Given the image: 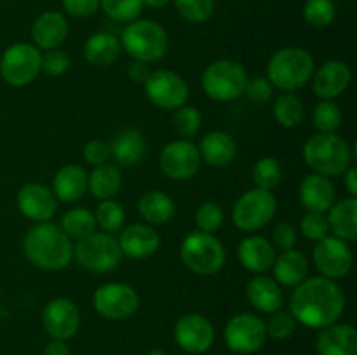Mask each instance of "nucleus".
I'll return each mask as SVG.
<instances>
[{
  "label": "nucleus",
  "instance_id": "nucleus-1",
  "mask_svg": "<svg viewBox=\"0 0 357 355\" xmlns=\"http://www.w3.org/2000/svg\"><path fill=\"white\" fill-rule=\"evenodd\" d=\"M289 301V310L295 320L312 329H324L337 322L344 313V291L326 277L303 278Z\"/></svg>",
  "mask_w": 357,
  "mask_h": 355
},
{
  "label": "nucleus",
  "instance_id": "nucleus-2",
  "mask_svg": "<svg viewBox=\"0 0 357 355\" xmlns=\"http://www.w3.org/2000/svg\"><path fill=\"white\" fill-rule=\"evenodd\" d=\"M23 251L31 265L42 270H61L73 258V246L61 226L38 223L28 230L23 240Z\"/></svg>",
  "mask_w": 357,
  "mask_h": 355
},
{
  "label": "nucleus",
  "instance_id": "nucleus-3",
  "mask_svg": "<svg viewBox=\"0 0 357 355\" xmlns=\"http://www.w3.org/2000/svg\"><path fill=\"white\" fill-rule=\"evenodd\" d=\"M303 157L310 169L321 176H340L351 166V148L335 132H319L305 143Z\"/></svg>",
  "mask_w": 357,
  "mask_h": 355
},
{
  "label": "nucleus",
  "instance_id": "nucleus-4",
  "mask_svg": "<svg viewBox=\"0 0 357 355\" xmlns=\"http://www.w3.org/2000/svg\"><path fill=\"white\" fill-rule=\"evenodd\" d=\"M268 82L291 93L305 86L314 75V59L305 49L284 47L274 52L267 66Z\"/></svg>",
  "mask_w": 357,
  "mask_h": 355
},
{
  "label": "nucleus",
  "instance_id": "nucleus-5",
  "mask_svg": "<svg viewBox=\"0 0 357 355\" xmlns=\"http://www.w3.org/2000/svg\"><path fill=\"white\" fill-rule=\"evenodd\" d=\"M122 47L135 58V61H159L167 51L166 30L155 21H131V24L122 31Z\"/></svg>",
  "mask_w": 357,
  "mask_h": 355
},
{
  "label": "nucleus",
  "instance_id": "nucleus-6",
  "mask_svg": "<svg viewBox=\"0 0 357 355\" xmlns=\"http://www.w3.org/2000/svg\"><path fill=\"white\" fill-rule=\"evenodd\" d=\"M185 267L197 275H213L225 263V249L211 233L192 232L181 244Z\"/></svg>",
  "mask_w": 357,
  "mask_h": 355
},
{
  "label": "nucleus",
  "instance_id": "nucleus-7",
  "mask_svg": "<svg viewBox=\"0 0 357 355\" xmlns=\"http://www.w3.org/2000/svg\"><path fill=\"white\" fill-rule=\"evenodd\" d=\"M248 75L241 63L232 59H218L206 68L202 75V89L211 100L232 101L244 94Z\"/></svg>",
  "mask_w": 357,
  "mask_h": 355
},
{
  "label": "nucleus",
  "instance_id": "nucleus-8",
  "mask_svg": "<svg viewBox=\"0 0 357 355\" xmlns=\"http://www.w3.org/2000/svg\"><path fill=\"white\" fill-rule=\"evenodd\" d=\"M79 265L91 271H110L121 263L122 251L119 240L114 239L110 233H91L86 239L79 240L73 247Z\"/></svg>",
  "mask_w": 357,
  "mask_h": 355
},
{
  "label": "nucleus",
  "instance_id": "nucleus-9",
  "mask_svg": "<svg viewBox=\"0 0 357 355\" xmlns=\"http://www.w3.org/2000/svg\"><path fill=\"white\" fill-rule=\"evenodd\" d=\"M278 211V200L268 190L253 188L246 191L234 205L232 218L237 228L244 232H257L264 228Z\"/></svg>",
  "mask_w": 357,
  "mask_h": 355
},
{
  "label": "nucleus",
  "instance_id": "nucleus-10",
  "mask_svg": "<svg viewBox=\"0 0 357 355\" xmlns=\"http://www.w3.org/2000/svg\"><path fill=\"white\" fill-rule=\"evenodd\" d=\"M40 52L31 44H14L6 49L0 59V75L9 86L23 87L33 82L40 73Z\"/></svg>",
  "mask_w": 357,
  "mask_h": 355
},
{
  "label": "nucleus",
  "instance_id": "nucleus-11",
  "mask_svg": "<svg viewBox=\"0 0 357 355\" xmlns=\"http://www.w3.org/2000/svg\"><path fill=\"white\" fill-rule=\"evenodd\" d=\"M139 296L135 287L121 282L103 284L94 292V308L101 317L110 320H124L138 310Z\"/></svg>",
  "mask_w": 357,
  "mask_h": 355
},
{
  "label": "nucleus",
  "instance_id": "nucleus-12",
  "mask_svg": "<svg viewBox=\"0 0 357 355\" xmlns=\"http://www.w3.org/2000/svg\"><path fill=\"white\" fill-rule=\"evenodd\" d=\"M145 94L155 106L176 110L188 100V86L178 73L171 70H157L145 80Z\"/></svg>",
  "mask_w": 357,
  "mask_h": 355
},
{
  "label": "nucleus",
  "instance_id": "nucleus-13",
  "mask_svg": "<svg viewBox=\"0 0 357 355\" xmlns=\"http://www.w3.org/2000/svg\"><path fill=\"white\" fill-rule=\"evenodd\" d=\"M201 153L199 148L188 139H178L164 146L159 157L160 171L167 178L176 181L190 180L201 167Z\"/></svg>",
  "mask_w": 357,
  "mask_h": 355
},
{
  "label": "nucleus",
  "instance_id": "nucleus-14",
  "mask_svg": "<svg viewBox=\"0 0 357 355\" xmlns=\"http://www.w3.org/2000/svg\"><path fill=\"white\" fill-rule=\"evenodd\" d=\"M267 331L260 317L239 313L232 317L225 327V341L230 350L237 354H253L264 347Z\"/></svg>",
  "mask_w": 357,
  "mask_h": 355
},
{
  "label": "nucleus",
  "instance_id": "nucleus-15",
  "mask_svg": "<svg viewBox=\"0 0 357 355\" xmlns=\"http://www.w3.org/2000/svg\"><path fill=\"white\" fill-rule=\"evenodd\" d=\"M314 265L330 281L342 278L351 271L352 253L345 240L338 237H324L314 247Z\"/></svg>",
  "mask_w": 357,
  "mask_h": 355
},
{
  "label": "nucleus",
  "instance_id": "nucleus-16",
  "mask_svg": "<svg viewBox=\"0 0 357 355\" xmlns=\"http://www.w3.org/2000/svg\"><path fill=\"white\" fill-rule=\"evenodd\" d=\"M42 322L49 336L61 341L70 340L75 336L80 327L79 308L70 299L56 298L45 306L42 313Z\"/></svg>",
  "mask_w": 357,
  "mask_h": 355
},
{
  "label": "nucleus",
  "instance_id": "nucleus-17",
  "mask_svg": "<svg viewBox=\"0 0 357 355\" xmlns=\"http://www.w3.org/2000/svg\"><path fill=\"white\" fill-rule=\"evenodd\" d=\"M174 338L183 350L190 354H202L209 350L215 340L211 322L199 313H187L180 317L174 326Z\"/></svg>",
  "mask_w": 357,
  "mask_h": 355
},
{
  "label": "nucleus",
  "instance_id": "nucleus-18",
  "mask_svg": "<svg viewBox=\"0 0 357 355\" xmlns=\"http://www.w3.org/2000/svg\"><path fill=\"white\" fill-rule=\"evenodd\" d=\"M17 207L28 219L44 223L54 216L58 209L54 194L47 187L38 183H28L17 194Z\"/></svg>",
  "mask_w": 357,
  "mask_h": 355
},
{
  "label": "nucleus",
  "instance_id": "nucleus-19",
  "mask_svg": "<svg viewBox=\"0 0 357 355\" xmlns=\"http://www.w3.org/2000/svg\"><path fill=\"white\" fill-rule=\"evenodd\" d=\"M351 84V70L344 61L331 59L326 61L314 77V93L321 100L338 97Z\"/></svg>",
  "mask_w": 357,
  "mask_h": 355
},
{
  "label": "nucleus",
  "instance_id": "nucleus-20",
  "mask_svg": "<svg viewBox=\"0 0 357 355\" xmlns=\"http://www.w3.org/2000/svg\"><path fill=\"white\" fill-rule=\"evenodd\" d=\"M119 246L126 256L132 258V260H143V258L152 256L159 249L160 237L152 226L136 223V225L128 226L121 233Z\"/></svg>",
  "mask_w": 357,
  "mask_h": 355
},
{
  "label": "nucleus",
  "instance_id": "nucleus-21",
  "mask_svg": "<svg viewBox=\"0 0 357 355\" xmlns=\"http://www.w3.org/2000/svg\"><path fill=\"white\" fill-rule=\"evenodd\" d=\"M300 202L309 212L328 211L335 202V187L330 178L309 174L300 184Z\"/></svg>",
  "mask_w": 357,
  "mask_h": 355
},
{
  "label": "nucleus",
  "instance_id": "nucleus-22",
  "mask_svg": "<svg viewBox=\"0 0 357 355\" xmlns=\"http://www.w3.org/2000/svg\"><path fill=\"white\" fill-rule=\"evenodd\" d=\"M66 35H68L66 19L54 10L40 14L31 26V38L35 42V47L45 49V51H51V49L61 45Z\"/></svg>",
  "mask_w": 357,
  "mask_h": 355
},
{
  "label": "nucleus",
  "instance_id": "nucleus-23",
  "mask_svg": "<svg viewBox=\"0 0 357 355\" xmlns=\"http://www.w3.org/2000/svg\"><path fill=\"white\" fill-rule=\"evenodd\" d=\"M237 256L244 268L255 271V274H264L274 265L275 251L267 239L255 235L241 240Z\"/></svg>",
  "mask_w": 357,
  "mask_h": 355
},
{
  "label": "nucleus",
  "instance_id": "nucleus-24",
  "mask_svg": "<svg viewBox=\"0 0 357 355\" xmlns=\"http://www.w3.org/2000/svg\"><path fill=\"white\" fill-rule=\"evenodd\" d=\"M319 355H357V334L349 324L324 327L317 338Z\"/></svg>",
  "mask_w": 357,
  "mask_h": 355
},
{
  "label": "nucleus",
  "instance_id": "nucleus-25",
  "mask_svg": "<svg viewBox=\"0 0 357 355\" xmlns=\"http://www.w3.org/2000/svg\"><path fill=\"white\" fill-rule=\"evenodd\" d=\"M201 159H204L213 167H225L236 159L237 146L232 136L225 131H211L202 138L197 146Z\"/></svg>",
  "mask_w": 357,
  "mask_h": 355
},
{
  "label": "nucleus",
  "instance_id": "nucleus-26",
  "mask_svg": "<svg viewBox=\"0 0 357 355\" xmlns=\"http://www.w3.org/2000/svg\"><path fill=\"white\" fill-rule=\"evenodd\" d=\"M251 305L264 313H274L282 305V291L278 282L267 275H257L246 285Z\"/></svg>",
  "mask_w": 357,
  "mask_h": 355
},
{
  "label": "nucleus",
  "instance_id": "nucleus-27",
  "mask_svg": "<svg viewBox=\"0 0 357 355\" xmlns=\"http://www.w3.org/2000/svg\"><path fill=\"white\" fill-rule=\"evenodd\" d=\"M145 152V138L136 129H124V131H121L110 145V155L122 167H131L142 162Z\"/></svg>",
  "mask_w": 357,
  "mask_h": 355
},
{
  "label": "nucleus",
  "instance_id": "nucleus-28",
  "mask_svg": "<svg viewBox=\"0 0 357 355\" xmlns=\"http://www.w3.org/2000/svg\"><path fill=\"white\" fill-rule=\"evenodd\" d=\"M330 216H328V225L333 230L335 235L342 240H356L357 239V200L354 197L338 200L331 205Z\"/></svg>",
  "mask_w": 357,
  "mask_h": 355
},
{
  "label": "nucleus",
  "instance_id": "nucleus-29",
  "mask_svg": "<svg viewBox=\"0 0 357 355\" xmlns=\"http://www.w3.org/2000/svg\"><path fill=\"white\" fill-rule=\"evenodd\" d=\"M272 267H274L275 282L286 285V287H295L305 278L309 263H307L305 254L300 253V251L289 249L282 251L281 256L275 258Z\"/></svg>",
  "mask_w": 357,
  "mask_h": 355
},
{
  "label": "nucleus",
  "instance_id": "nucleus-30",
  "mask_svg": "<svg viewBox=\"0 0 357 355\" xmlns=\"http://www.w3.org/2000/svg\"><path fill=\"white\" fill-rule=\"evenodd\" d=\"M119 52H121V42L115 35L107 33V31L91 35L84 45V56L87 61L100 68L112 65L119 58Z\"/></svg>",
  "mask_w": 357,
  "mask_h": 355
},
{
  "label": "nucleus",
  "instance_id": "nucleus-31",
  "mask_svg": "<svg viewBox=\"0 0 357 355\" xmlns=\"http://www.w3.org/2000/svg\"><path fill=\"white\" fill-rule=\"evenodd\" d=\"M87 191V174L79 166H65L54 176V195L63 202H75Z\"/></svg>",
  "mask_w": 357,
  "mask_h": 355
},
{
  "label": "nucleus",
  "instance_id": "nucleus-32",
  "mask_svg": "<svg viewBox=\"0 0 357 355\" xmlns=\"http://www.w3.org/2000/svg\"><path fill=\"white\" fill-rule=\"evenodd\" d=\"M138 211L142 218L152 225H164L173 219L176 207L169 195L159 190H152L142 195L138 202Z\"/></svg>",
  "mask_w": 357,
  "mask_h": 355
},
{
  "label": "nucleus",
  "instance_id": "nucleus-33",
  "mask_svg": "<svg viewBox=\"0 0 357 355\" xmlns=\"http://www.w3.org/2000/svg\"><path fill=\"white\" fill-rule=\"evenodd\" d=\"M122 184L121 173L112 164H101L93 169V173L87 176V190L100 200H108L114 195L119 194Z\"/></svg>",
  "mask_w": 357,
  "mask_h": 355
},
{
  "label": "nucleus",
  "instance_id": "nucleus-34",
  "mask_svg": "<svg viewBox=\"0 0 357 355\" xmlns=\"http://www.w3.org/2000/svg\"><path fill=\"white\" fill-rule=\"evenodd\" d=\"M61 230L70 239L82 240L94 233L96 230V218L91 211L84 207L70 209L61 218Z\"/></svg>",
  "mask_w": 357,
  "mask_h": 355
},
{
  "label": "nucleus",
  "instance_id": "nucleus-35",
  "mask_svg": "<svg viewBox=\"0 0 357 355\" xmlns=\"http://www.w3.org/2000/svg\"><path fill=\"white\" fill-rule=\"evenodd\" d=\"M274 117L282 127H296L303 118V103L296 94L284 93L274 101Z\"/></svg>",
  "mask_w": 357,
  "mask_h": 355
},
{
  "label": "nucleus",
  "instance_id": "nucleus-36",
  "mask_svg": "<svg viewBox=\"0 0 357 355\" xmlns=\"http://www.w3.org/2000/svg\"><path fill=\"white\" fill-rule=\"evenodd\" d=\"M282 178V167L281 164L278 162L272 157H265V159H260L253 167V181L257 184V188H261V190H274L279 184Z\"/></svg>",
  "mask_w": 357,
  "mask_h": 355
},
{
  "label": "nucleus",
  "instance_id": "nucleus-37",
  "mask_svg": "<svg viewBox=\"0 0 357 355\" xmlns=\"http://www.w3.org/2000/svg\"><path fill=\"white\" fill-rule=\"evenodd\" d=\"M100 6L110 19L131 23L142 14L143 0H100Z\"/></svg>",
  "mask_w": 357,
  "mask_h": 355
},
{
  "label": "nucleus",
  "instance_id": "nucleus-38",
  "mask_svg": "<svg viewBox=\"0 0 357 355\" xmlns=\"http://www.w3.org/2000/svg\"><path fill=\"white\" fill-rule=\"evenodd\" d=\"M314 125L319 132H335L342 125V110L335 101L323 100L312 113Z\"/></svg>",
  "mask_w": 357,
  "mask_h": 355
},
{
  "label": "nucleus",
  "instance_id": "nucleus-39",
  "mask_svg": "<svg viewBox=\"0 0 357 355\" xmlns=\"http://www.w3.org/2000/svg\"><path fill=\"white\" fill-rule=\"evenodd\" d=\"M96 223L108 233L119 232L124 225L126 212L122 209V205L115 200H101V204L96 207Z\"/></svg>",
  "mask_w": 357,
  "mask_h": 355
},
{
  "label": "nucleus",
  "instance_id": "nucleus-40",
  "mask_svg": "<svg viewBox=\"0 0 357 355\" xmlns=\"http://www.w3.org/2000/svg\"><path fill=\"white\" fill-rule=\"evenodd\" d=\"M303 17L314 28H324L333 23L335 6L331 0H307Z\"/></svg>",
  "mask_w": 357,
  "mask_h": 355
},
{
  "label": "nucleus",
  "instance_id": "nucleus-41",
  "mask_svg": "<svg viewBox=\"0 0 357 355\" xmlns=\"http://www.w3.org/2000/svg\"><path fill=\"white\" fill-rule=\"evenodd\" d=\"M174 6L188 23H204L215 10V0H174Z\"/></svg>",
  "mask_w": 357,
  "mask_h": 355
},
{
  "label": "nucleus",
  "instance_id": "nucleus-42",
  "mask_svg": "<svg viewBox=\"0 0 357 355\" xmlns=\"http://www.w3.org/2000/svg\"><path fill=\"white\" fill-rule=\"evenodd\" d=\"M173 122L178 134L183 136V138H192L201 129V113H199L197 108L183 104L176 110Z\"/></svg>",
  "mask_w": 357,
  "mask_h": 355
},
{
  "label": "nucleus",
  "instance_id": "nucleus-43",
  "mask_svg": "<svg viewBox=\"0 0 357 355\" xmlns=\"http://www.w3.org/2000/svg\"><path fill=\"white\" fill-rule=\"evenodd\" d=\"M195 223L199 230L206 233H211L218 230L223 223V211L215 202H204L195 212Z\"/></svg>",
  "mask_w": 357,
  "mask_h": 355
},
{
  "label": "nucleus",
  "instance_id": "nucleus-44",
  "mask_svg": "<svg viewBox=\"0 0 357 355\" xmlns=\"http://www.w3.org/2000/svg\"><path fill=\"white\" fill-rule=\"evenodd\" d=\"M296 329V320L291 315V312H274L268 324L265 326V331L274 340H286L291 336Z\"/></svg>",
  "mask_w": 357,
  "mask_h": 355
},
{
  "label": "nucleus",
  "instance_id": "nucleus-45",
  "mask_svg": "<svg viewBox=\"0 0 357 355\" xmlns=\"http://www.w3.org/2000/svg\"><path fill=\"white\" fill-rule=\"evenodd\" d=\"M300 228L307 239L316 240V242L328 237V232H330V225H328V219L323 212H307L302 218Z\"/></svg>",
  "mask_w": 357,
  "mask_h": 355
},
{
  "label": "nucleus",
  "instance_id": "nucleus-46",
  "mask_svg": "<svg viewBox=\"0 0 357 355\" xmlns=\"http://www.w3.org/2000/svg\"><path fill=\"white\" fill-rule=\"evenodd\" d=\"M70 68V58L63 51L51 49L40 58V72L51 77L63 75Z\"/></svg>",
  "mask_w": 357,
  "mask_h": 355
},
{
  "label": "nucleus",
  "instance_id": "nucleus-47",
  "mask_svg": "<svg viewBox=\"0 0 357 355\" xmlns=\"http://www.w3.org/2000/svg\"><path fill=\"white\" fill-rule=\"evenodd\" d=\"M244 93H246V96L253 103L264 104L272 97V84L268 82V79H264V77H255V79L246 82Z\"/></svg>",
  "mask_w": 357,
  "mask_h": 355
},
{
  "label": "nucleus",
  "instance_id": "nucleus-48",
  "mask_svg": "<svg viewBox=\"0 0 357 355\" xmlns=\"http://www.w3.org/2000/svg\"><path fill=\"white\" fill-rule=\"evenodd\" d=\"M108 157H110V145L101 141V139H93L84 148V159H86V162L94 164V166L105 164Z\"/></svg>",
  "mask_w": 357,
  "mask_h": 355
},
{
  "label": "nucleus",
  "instance_id": "nucleus-49",
  "mask_svg": "<svg viewBox=\"0 0 357 355\" xmlns=\"http://www.w3.org/2000/svg\"><path fill=\"white\" fill-rule=\"evenodd\" d=\"M61 3L66 13L75 17L93 16L100 7V0H61Z\"/></svg>",
  "mask_w": 357,
  "mask_h": 355
},
{
  "label": "nucleus",
  "instance_id": "nucleus-50",
  "mask_svg": "<svg viewBox=\"0 0 357 355\" xmlns=\"http://www.w3.org/2000/svg\"><path fill=\"white\" fill-rule=\"evenodd\" d=\"M296 244V232L288 223H279L274 230V246L281 251L293 249Z\"/></svg>",
  "mask_w": 357,
  "mask_h": 355
},
{
  "label": "nucleus",
  "instance_id": "nucleus-51",
  "mask_svg": "<svg viewBox=\"0 0 357 355\" xmlns=\"http://www.w3.org/2000/svg\"><path fill=\"white\" fill-rule=\"evenodd\" d=\"M150 70H149V65L146 63H142V61H135L129 65L128 68V75L129 79L132 80V82H138V84H145V80L150 77Z\"/></svg>",
  "mask_w": 357,
  "mask_h": 355
},
{
  "label": "nucleus",
  "instance_id": "nucleus-52",
  "mask_svg": "<svg viewBox=\"0 0 357 355\" xmlns=\"http://www.w3.org/2000/svg\"><path fill=\"white\" fill-rule=\"evenodd\" d=\"M44 355H70V350L65 345V341L54 340L44 348Z\"/></svg>",
  "mask_w": 357,
  "mask_h": 355
},
{
  "label": "nucleus",
  "instance_id": "nucleus-53",
  "mask_svg": "<svg viewBox=\"0 0 357 355\" xmlns=\"http://www.w3.org/2000/svg\"><path fill=\"white\" fill-rule=\"evenodd\" d=\"M345 187H347L351 197L356 198V195H357V169L356 167H351V169L345 173Z\"/></svg>",
  "mask_w": 357,
  "mask_h": 355
},
{
  "label": "nucleus",
  "instance_id": "nucleus-54",
  "mask_svg": "<svg viewBox=\"0 0 357 355\" xmlns=\"http://www.w3.org/2000/svg\"><path fill=\"white\" fill-rule=\"evenodd\" d=\"M171 0H143V6H149L152 9H160V7L167 6Z\"/></svg>",
  "mask_w": 357,
  "mask_h": 355
},
{
  "label": "nucleus",
  "instance_id": "nucleus-55",
  "mask_svg": "<svg viewBox=\"0 0 357 355\" xmlns=\"http://www.w3.org/2000/svg\"><path fill=\"white\" fill-rule=\"evenodd\" d=\"M146 355H169V354H166L164 350H159V348H155V350H150Z\"/></svg>",
  "mask_w": 357,
  "mask_h": 355
}]
</instances>
